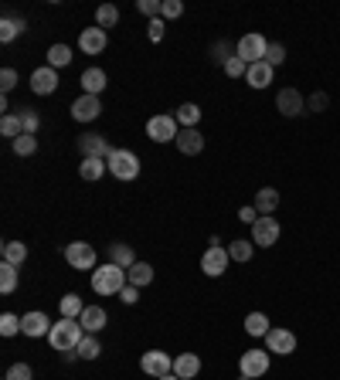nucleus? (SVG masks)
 <instances>
[{
    "label": "nucleus",
    "mask_w": 340,
    "mask_h": 380,
    "mask_svg": "<svg viewBox=\"0 0 340 380\" xmlns=\"http://www.w3.org/2000/svg\"><path fill=\"white\" fill-rule=\"evenodd\" d=\"M85 340V330H82V322L78 320H58L51 326V333H48V343L55 347L58 353H68V350H78V343Z\"/></svg>",
    "instance_id": "1"
},
{
    "label": "nucleus",
    "mask_w": 340,
    "mask_h": 380,
    "mask_svg": "<svg viewBox=\"0 0 340 380\" xmlns=\"http://www.w3.org/2000/svg\"><path fill=\"white\" fill-rule=\"evenodd\" d=\"M126 282H129V278H126V268L112 265V261L99 265V268L92 272V292L95 295H119Z\"/></svg>",
    "instance_id": "2"
},
{
    "label": "nucleus",
    "mask_w": 340,
    "mask_h": 380,
    "mask_svg": "<svg viewBox=\"0 0 340 380\" xmlns=\"http://www.w3.org/2000/svg\"><path fill=\"white\" fill-rule=\"evenodd\" d=\"M106 163H109V173H112L116 180H137L139 177V156L133 150H116Z\"/></svg>",
    "instance_id": "3"
},
{
    "label": "nucleus",
    "mask_w": 340,
    "mask_h": 380,
    "mask_svg": "<svg viewBox=\"0 0 340 380\" xmlns=\"http://www.w3.org/2000/svg\"><path fill=\"white\" fill-rule=\"evenodd\" d=\"M265 48H269V41H265L262 34H255V31H248V34H242V41H238V58L245 61V65H255V61H265Z\"/></svg>",
    "instance_id": "4"
},
{
    "label": "nucleus",
    "mask_w": 340,
    "mask_h": 380,
    "mask_svg": "<svg viewBox=\"0 0 340 380\" xmlns=\"http://www.w3.org/2000/svg\"><path fill=\"white\" fill-rule=\"evenodd\" d=\"M139 370L160 380V377H167V374H174V360L164 350H147L139 357Z\"/></svg>",
    "instance_id": "5"
},
{
    "label": "nucleus",
    "mask_w": 340,
    "mask_h": 380,
    "mask_svg": "<svg viewBox=\"0 0 340 380\" xmlns=\"http://www.w3.org/2000/svg\"><path fill=\"white\" fill-rule=\"evenodd\" d=\"M238 370H242V377H248V380L265 377V374H269V353L265 350H245L242 353V360H238Z\"/></svg>",
    "instance_id": "6"
},
{
    "label": "nucleus",
    "mask_w": 340,
    "mask_h": 380,
    "mask_svg": "<svg viewBox=\"0 0 340 380\" xmlns=\"http://www.w3.org/2000/svg\"><path fill=\"white\" fill-rule=\"evenodd\" d=\"M65 261L72 265V268H95V248L92 244H85V241H72V244H65Z\"/></svg>",
    "instance_id": "7"
},
{
    "label": "nucleus",
    "mask_w": 340,
    "mask_h": 380,
    "mask_svg": "<svg viewBox=\"0 0 340 380\" xmlns=\"http://www.w3.org/2000/svg\"><path fill=\"white\" fill-rule=\"evenodd\" d=\"M228 248H221V244H215V248H208L201 255V272L208 275V278H218V275L228 272Z\"/></svg>",
    "instance_id": "8"
},
{
    "label": "nucleus",
    "mask_w": 340,
    "mask_h": 380,
    "mask_svg": "<svg viewBox=\"0 0 340 380\" xmlns=\"http://www.w3.org/2000/svg\"><path fill=\"white\" fill-rule=\"evenodd\" d=\"M177 133H181V126L174 116H154L147 122V136L154 143H170V139H177Z\"/></svg>",
    "instance_id": "9"
},
{
    "label": "nucleus",
    "mask_w": 340,
    "mask_h": 380,
    "mask_svg": "<svg viewBox=\"0 0 340 380\" xmlns=\"http://www.w3.org/2000/svg\"><path fill=\"white\" fill-rule=\"evenodd\" d=\"M78 150H82V160L85 156H95V160H109L112 156V146H109V139L102 133H85V136L78 139Z\"/></svg>",
    "instance_id": "10"
},
{
    "label": "nucleus",
    "mask_w": 340,
    "mask_h": 380,
    "mask_svg": "<svg viewBox=\"0 0 340 380\" xmlns=\"http://www.w3.org/2000/svg\"><path fill=\"white\" fill-rule=\"evenodd\" d=\"M279 241V221L269 214V217H259L255 224H252V244H259V248H272Z\"/></svg>",
    "instance_id": "11"
},
{
    "label": "nucleus",
    "mask_w": 340,
    "mask_h": 380,
    "mask_svg": "<svg viewBox=\"0 0 340 380\" xmlns=\"http://www.w3.org/2000/svg\"><path fill=\"white\" fill-rule=\"evenodd\" d=\"M102 116V99L99 95H78L72 102V119L75 122H92Z\"/></svg>",
    "instance_id": "12"
},
{
    "label": "nucleus",
    "mask_w": 340,
    "mask_h": 380,
    "mask_svg": "<svg viewBox=\"0 0 340 380\" xmlns=\"http://www.w3.org/2000/svg\"><path fill=\"white\" fill-rule=\"evenodd\" d=\"M109 48V34L102 28H85L78 34V51L82 55H102Z\"/></svg>",
    "instance_id": "13"
},
{
    "label": "nucleus",
    "mask_w": 340,
    "mask_h": 380,
    "mask_svg": "<svg viewBox=\"0 0 340 380\" xmlns=\"http://www.w3.org/2000/svg\"><path fill=\"white\" fill-rule=\"evenodd\" d=\"M276 109L282 112V116L293 119V116H303V112H307V99H303L296 89H279L276 92Z\"/></svg>",
    "instance_id": "14"
},
{
    "label": "nucleus",
    "mask_w": 340,
    "mask_h": 380,
    "mask_svg": "<svg viewBox=\"0 0 340 380\" xmlns=\"http://www.w3.org/2000/svg\"><path fill=\"white\" fill-rule=\"evenodd\" d=\"M265 347H269V353H279V357H293V353H296V336H293V330H269V333H265Z\"/></svg>",
    "instance_id": "15"
},
{
    "label": "nucleus",
    "mask_w": 340,
    "mask_h": 380,
    "mask_svg": "<svg viewBox=\"0 0 340 380\" xmlns=\"http://www.w3.org/2000/svg\"><path fill=\"white\" fill-rule=\"evenodd\" d=\"M51 326H55V322H48V316H45V313H38V309L21 316V333L31 336V340H38V336H48V333H51Z\"/></svg>",
    "instance_id": "16"
},
{
    "label": "nucleus",
    "mask_w": 340,
    "mask_h": 380,
    "mask_svg": "<svg viewBox=\"0 0 340 380\" xmlns=\"http://www.w3.org/2000/svg\"><path fill=\"white\" fill-rule=\"evenodd\" d=\"M55 89H58V72H55L51 65L38 68V72L31 75V92L34 95H51Z\"/></svg>",
    "instance_id": "17"
},
{
    "label": "nucleus",
    "mask_w": 340,
    "mask_h": 380,
    "mask_svg": "<svg viewBox=\"0 0 340 380\" xmlns=\"http://www.w3.org/2000/svg\"><path fill=\"white\" fill-rule=\"evenodd\" d=\"M174 143H177V150L184 153V156H198V153L204 150V136H201V129H181Z\"/></svg>",
    "instance_id": "18"
},
{
    "label": "nucleus",
    "mask_w": 340,
    "mask_h": 380,
    "mask_svg": "<svg viewBox=\"0 0 340 380\" xmlns=\"http://www.w3.org/2000/svg\"><path fill=\"white\" fill-rule=\"evenodd\" d=\"M174 374L181 380H191L201 374V357L198 353H181V357H174Z\"/></svg>",
    "instance_id": "19"
},
{
    "label": "nucleus",
    "mask_w": 340,
    "mask_h": 380,
    "mask_svg": "<svg viewBox=\"0 0 340 380\" xmlns=\"http://www.w3.org/2000/svg\"><path fill=\"white\" fill-rule=\"evenodd\" d=\"M272 65L269 61H255V65H248V75H245V82L252 85V89H265V85H272Z\"/></svg>",
    "instance_id": "20"
},
{
    "label": "nucleus",
    "mask_w": 340,
    "mask_h": 380,
    "mask_svg": "<svg viewBox=\"0 0 340 380\" xmlns=\"http://www.w3.org/2000/svg\"><path fill=\"white\" fill-rule=\"evenodd\" d=\"M106 309H102V305H85V313H82V316H78V322H82V330H85V333H99V330H102V326H106Z\"/></svg>",
    "instance_id": "21"
},
{
    "label": "nucleus",
    "mask_w": 340,
    "mask_h": 380,
    "mask_svg": "<svg viewBox=\"0 0 340 380\" xmlns=\"http://www.w3.org/2000/svg\"><path fill=\"white\" fill-rule=\"evenodd\" d=\"M252 207L259 211V217H269V214L279 207V190H276V187H262V190H255Z\"/></svg>",
    "instance_id": "22"
},
{
    "label": "nucleus",
    "mask_w": 340,
    "mask_h": 380,
    "mask_svg": "<svg viewBox=\"0 0 340 380\" xmlns=\"http://www.w3.org/2000/svg\"><path fill=\"white\" fill-rule=\"evenodd\" d=\"M109 261H112V265H119V268H126V272H129V268L137 265V255H133V248H129V244H123V241H112V244H109Z\"/></svg>",
    "instance_id": "23"
},
{
    "label": "nucleus",
    "mask_w": 340,
    "mask_h": 380,
    "mask_svg": "<svg viewBox=\"0 0 340 380\" xmlns=\"http://www.w3.org/2000/svg\"><path fill=\"white\" fill-rule=\"evenodd\" d=\"M109 170V163L106 160H95V156H85V160H82V163H78V177H82V180H99V177H102V173H106Z\"/></svg>",
    "instance_id": "24"
},
{
    "label": "nucleus",
    "mask_w": 340,
    "mask_h": 380,
    "mask_svg": "<svg viewBox=\"0 0 340 380\" xmlns=\"http://www.w3.org/2000/svg\"><path fill=\"white\" fill-rule=\"evenodd\" d=\"M82 89H85V95H99L106 89V72L102 68H85L82 72Z\"/></svg>",
    "instance_id": "25"
},
{
    "label": "nucleus",
    "mask_w": 340,
    "mask_h": 380,
    "mask_svg": "<svg viewBox=\"0 0 340 380\" xmlns=\"http://www.w3.org/2000/svg\"><path fill=\"white\" fill-rule=\"evenodd\" d=\"M174 119L181 129H198V122H201V109L194 106V102H184V106L174 112Z\"/></svg>",
    "instance_id": "26"
},
{
    "label": "nucleus",
    "mask_w": 340,
    "mask_h": 380,
    "mask_svg": "<svg viewBox=\"0 0 340 380\" xmlns=\"http://www.w3.org/2000/svg\"><path fill=\"white\" fill-rule=\"evenodd\" d=\"M0 251H4V261H7V265H17V268H21V265L28 261V244L24 241H4Z\"/></svg>",
    "instance_id": "27"
},
{
    "label": "nucleus",
    "mask_w": 340,
    "mask_h": 380,
    "mask_svg": "<svg viewBox=\"0 0 340 380\" xmlns=\"http://www.w3.org/2000/svg\"><path fill=\"white\" fill-rule=\"evenodd\" d=\"M126 278H129V286H137V289H143V286H150L154 282V265H147V261H137L129 272H126Z\"/></svg>",
    "instance_id": "28"
},
{
    "label": "nucleus",
    "mask_w": 340,
    "mask_h": 380,
    "mask_svg": "<svg viewBox=\"0 0 340 380\" xmlns=\"http://www.w3.org/2000/svg\"><path fill=\"white\" fill-rule=\"evenodd\" d=\"M58 309H62L65 320H78V316L85 313V303H82V295H78V292H68V295H62Z\"/></svg>",
    "instance_id": "29"
},
{
    "label": "nucleus",
    "mask_w": 340,
    "mask_h": 380,
    "mask_svg": "<svg viewBox=\"0 0 340 380\" xmlns=\"http://www.w3.org/2000/svg\"><path fill=\"white\" fill-rule=\"evenodd\" d=\"M116 24H119V7H116V4H102V7L95 11V28L109 31V28H116Z\"/></svg>",
    "instance_id": "30"
},
{
    "label": "nucleus",
    "mask_w": 340,
    "mask_h": 380,
    "mask_svg": "<svg viewBox=\"0 0 340 380\" xmlns=\"http://www.w3.org/2000/svg\"><path fill=\"white\" fill-rule=\"evenodd\" d=\"M235 55H238V45H232V41H215V45H211V61L221 65V68H225Z\"/></svg>",
    "instance_id": "31"
},
{
    "label": "nucleus",
    "mask_w": 340,
    "mask_h": 380,
    "mask_svg": "<svg viewBox=\"0 0 340 380\" xmlns=\"http://www.w3.org/2000/svg\"><path fill=\"white\" fill-rule=\"evenodd\" d=\"M0 136H7L14 143L17 136H24V126H21V116L17 112H7L4 119H0Z\"/></svg>",
    "instance_id": "32"
},
{
    "label": "nucleus",
    "mask_w": 340,
    "mask_h": 380,
    "mask_svg": "<svg viewBox=\"0 0 340 380\" xmlns=\"http://www.w3.org/2000/svg\"><path fill=\"white\" fill-rule=\"evenodd\" d=\"M24 28H28V24H24V17H21V21H17V17H4V21H0V41H4V45H11Z\"/></svg>",
    "instance_id": "33"
},
{
    "label": "nucleus",
    "mask_w": 340,
    "mask_h": 380,
    "mask_svg": "<svg viewBox=\"0 0 340 380\" xmlns=\"http://www.w3.org/2000/svg\"><path fill=\"white\" fill-rule=\"evenodd\" d=\"M269 330H272V326H269V316H265V313H248L245 316V333L248 336H265Z\"/></svg>",
    "instance_id": "34"
},
{
    "label": "nucleus",
    "mask_w": 340,
    "mask_h": 380,
    "mask_svg": "<svg viewBox=\"0 0 340 380\" xmlns=\"http://www.w3.org/2000/svg\"><path fill=\"white\" fill-rule=\"evenodd\" d=\"M68 61H72V48H68V45H51V48H48V65H51L55 72H58V68H65Z\"/></svg>",
    "instance_id": "35"
},
{
    "label": "nucleus",
    "mask_w": 340,
    "mask_h": 380,
    "mask_svg": "<svg viewBox=\"0 0 340 380\" xmlns=\"http://www.w3.org/2000/svg\"><path fill=\"white\" fill-rule=\"evenodd\" d=\"M17 116H21L24 133H28V136H38V129H41V116H38L34 109H28V106H21V112H17Z\"/></svg>",
    "instance_id": "36"
},
{
    "label": "nucleus",
    "mask_w": 340,
    "mask_h": 380,
    "mask_svg": "<svg viewBox=\"0 0 340 380\" xmlns=\"http://www.w3.org/2000/svg\"><path fill=\"white\" fill-rule=\"evenodd\" d=\"M14 289H17V265H7V261H4V265H0V292L11 295Z\"/></svg>",
    "instance_id": "37"
},
{
    "label": "nucleus",
    "mask_w": 340,
    "mask_h": 380,
    "mask_svg": "<svg viewBox=\"0 0 340 380\" xmlns=\"http://www.w3.org/2000/svg\"><path fill=\"white\" fill-rule=\"evenodd\" d=\"M252 251H255V244H252V241H242V238H238V241H232V244H228V259H232V261H238V265H242V261H248V259H252Z\"/></svg>",
    "instance_id": "38"
},
{
    "label": "nucleus",
    "mask_w": 340,
    "mask_h": 380,
    "mask_svg": "<svg viewBox=\"0 0 340 380\" xmlns=\"http://www.w3.org/2000/svg\"><path fill=\"white\" fill-rule=\"evenodd\" d=\"M78 360H95V357H99V353H102V347H99V340H95L92 333H85V340H82V343H78Z\"/></svg>",
    "instance_id": "39"
},
{
    "label": "nucleus",
    "mask_w": 340,
    "mask_h": 380,
    "mask_svg": "<svg viewBox=\"0 0 340 380\" xmlns=\"http://www.w3.org/2000/svg\"><path fill=\"white\" fill-rule=\"evenodd\" d=\"M11 146H14L17 156H34V153H38V136H28V133H24V136H17Z\"/></svg>",
    "instance_id": "40"
},
{
    "label": "nucleus",
    "mask_w": 340,
    "mask_h": 380,
    "mask_svg": "<svg viewBox=\"0 0 340 380\" xmlns=\"http://www.w3.org/2000/svg\"><path fill=\"white\" fill-rule=\"evenodd\" d=\"M0 333H4V336H17V333H21V316H14V313H4V316H0Z\"/></svg>",
    "instance_id": "41"
},
{
    "label": "nucleus",
    "mask_w": 340,
    "mask_h": 380,
    "mask_svg": "<svg viewBox=\"0 0 340 380\" xmlns=\"http://www.w3.org/2000/svg\"><path fill=\"white\" fill-rule=\"evenodd\" d=\"M265 61L276 68V65H282L286 61V48L282 45H276V41H269V48H265Z\"/></svg>",
    "instance_id": "42"
},
{
    "label": "nucleus",
    "mask_w": 340,
    "mask_h": 380,
    "mask_svg": "<svg viewBox=\"0 0 340 380\" xmlns=\"http://www.w3.org/2000/svg\"><path fill=\"white\" fill-rule=\"evenodd\" d=\"M225 75H228V78H245L248 75V65L238 58V55H235V58L225 65Z\"/></svg>",
    "instance_id": "43"
},
{
    "label": "nucleus",
    "mask_w": 340,
    "mask_h": 380,
    "mask_svg": "<svg viewBox=\"0 0 340 380\" xmlns=\"http://www.w3.org/2000/svg\"><path fill=\"white\" fill-rule=\"evenodd\" d=\"M184 14V4L181 0H164V7H160V17L164 21H174V17H181Z\"/></svg>",
    "instance_id": "44"
},
{
    "label": "nucleus",
    "mask_w": 340,
    "mask_h": 380,
    "mask_svg": "<svg viewBox=\"0 0 340 380\" xmlns=\"http://www.w3.org/2000/svg\"><path fill=\"white\" fill-rule=\"evenodd\" d=\"M164 34H167V24H164V17H156V21H150V24H147V38H150V41H164Z\"/></svg>",
    "instance_id": "45"
},
{
    "label": "nucleus",
    "mask_w": 340,
    "mask_h": 380,
    "mask_svg": "<svg viewBox=\"0 0 340 380\" xmlns=\"http://www.w3.org/2000/svg\"><path fill=\"white\" fill-rule=\"evenodd\" d=\"M326 106H330V95H326V92H313V95L307 99V109H309V112H324Z\"/></svg>",
    "instance_id": "46"
},
{
    "label": "nucleus",
    "mask_w": 340,
    "mask_h": 380,
    "mask_svg": "<svg viewBox=\"0 0 340 380\" xmlns=\"http://www.w3.org/2000/svg\"><path fill=\"white\" fill-rule=\"evenodd\" d=\"M31 377H34V370L28 364H14L11 370H7V377L4 380H31Z\"/></svg>",
    "instance_id": "47"
},
{
    "label": "nucleus",
    "mask_w": 340,
    "mask_h": 380,
    "mask_svg": "<svg viewBox=\"0 0 340 380\" xmlns=\"http://www.w3.org/2000/svg\"><path fill=\"white\" fill-rule=\"evenodd\" d=\"M137 7H139V11H143L147 17H154V21H156V17H160V7H164V0H139Z\"/></svg>",
    "instance_id": "48"
},
{
    "label": "nucleus",
    "mask_w": 340,
    "mask_h": 380,
    "mask_svg": "<svg viewBox=\"0 0 340 380\" xmlns=\"http://www.w3.org/2000/svg\"><path fill=\"white\" fill-rule=\"evenodd\" d=\"M14 85H17V72L14 68H4V72H0V89H4V95L14 89Z\"/></svg>",
    "instance_id": "49"
},
{
    "label": "nucleus",
    "mask_w": 340,
    "mask_h": 380,
    "mask_svg": "<svg viewBox=\"0 0 340 380\" xmlns=\"http://www.w3.org/2000/svg\"><path fill=\"white\" fill-rule=\"evenodd\" d=\"M119 299H123L126 305L139 303V289H137V286H129V282H126V286H123V292H119Z\"/></svg>",
    "instance_id": "50"
},
{
    "label": "nucleus",
    "mask_w": 340,
    "mask_h": 380,
    "mask_svg": "<svg viewBox=\"0 0 340 380\" xmlns=\"http://www.w3.org/2000/svg\"><path fill=\"white\" fill-rule=\"evenodd\" d=\"M238 221H245V224H255V221H259V211H255V207L248 204V207H242V211H238Z\"/></svg>",
    "instance_id": "51"
},
{
    "label": "nucleus",
    "mask_w": 340,
    "mask_h": 380,
    "mask_svg": "<svg viewBox=\"0 0 340 380\" xmlns=\"http://www.w3.org/2000/svg\"><path fill=\"white\" fill-rule=\"evenodd\" d=\"M160 380H181V377H177V374H167V377H160Z\"/></svg>",
    "instance_id": "52"
}]
</instances>
